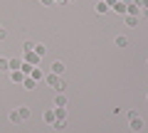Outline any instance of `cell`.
I'll return each mask as SVG.
<instances>
[{"label": "cell", "mask_w": 148, "mask_h": 133, "mask_svg": "<svg viewBox=\"0 0 148 133\" xmlns=\"http://www.w3.org/2000/svg\"><path fill=\"white\" fill-rule=\"evenodd\" d=\"M45 81H47L57 94H64V89H67V84H64V79L59 74H47V76H45Z\"/></svg>", "instance_id": "cell-1"}, {"label": "cell", "mask_w": 148, "mask_h": 133, "mask_svg": "<svg viewBox=\"0 0 148 133\" xmlns=\"http://www.w3.org/2000/svg\"><path fill=\"white\" fill-rule=\"evenodd\" d=\"M143 126H146V123H143V118H141V116L128 118V128H131L133 133H141V131H143Z\"/></svg>", "instance_id": "cell-2"}, {"label": "cell", "mask_w": 148, "mask_h": 133, "mask_svg": "<svg viewBox=\"0 0 148 133\" xmlns=\"http://www.w3.org/2000/svg\"><path fill=\"white\" fill-rule=\"evenodd\" d=\"M22 62L32 64V67H40V57H37L35 52H25V54H22Z\"/></svg>", "instance_id": "cell-3"}, {"label": "cell", "mask_w": 148, "mask_h": 133, "mask_svg": "<svg viewBox=\"0 0 148 133\" xmlns=\"http://www.w3.org/2000/svg\"><path fill=\"white\" fill-rule=\"evenodd\" d=\"M37 84H40V81H35L32 76H25V79H22V86H25L27 91H35V89H37Z\"/></svg>", "instance_id": "cell-4"}, {"label": "cell", "mask_w": 148, "mask_h": 133, "mask_svg": "<svg viewBox=\"0 0 148 133\" xmlns=\"http://www.w3.org/2000/svg\"><path fill=\"white\" fill-rule=\"evenodd\" d=\"M22 79H25V74H22L20 69H12L10 72V81H12V84H22Z\"/></svg>", "instance_id": "cell-5"}, {"label": "cell", "mask_w": 148, "mask_h": 133, "mask_svg": "<svg viewBox=\"0 0 148 133\" xmlns=\"http://www.w3.org/2000/svg\"><path fill=\"white\" fill-rule=\"evenodd\" d=\"M52 106H57V108H67V96H64V94H57V96H54V104H52Z\"/></svg>", "instance_id": "cell-6"}, {"label": "cell", "mask_w": 148, "mask_h": 133, "mask_svg": "<svg viewBox=\"0 0 148 133\" xmlns=\"http://www.w3.org/2000/svg\"><path fill=\"white\" fill-rule=\"evenodd\" d=\"M94 10H96V15H106V12H109V10H111V8H109V5H106L104 0H99V3H96V5H94Z\"/></svg>", "instance_id": "cell-7"}, {"label": "cell", "mask_w": 148, "mask_h": 133, "mask_svg": "<svg viewBox=\"0 0 148 133\" xmlns=\"http://www.w3.org/2000/svg\"><path fill=\"white\" fill-rule=\"evenodd\" d=\"M64 69H67V67H64V62H59V59H57V62H52V74H59V76H62Z\"/></svg>", "instance_id": "cell-8"}, {"label": "cell", "mask_w": 148, "mask_h": 133, "mask_svg": "<svg viewBox=\"0 0 148 133\" xmlns=\"http://www.w3.org/2000/svg\"><path fill=\"white\" fill-rule=\"evenodd\" d=\"M17 113H20V121H27V118L32 116V108L30 106H20V108H17Z\"/></svg>", "instance_id": "cell-9"}, {"label": "cell", "mask_w": 148, "mask_h": 133, "mask_svg": "<svg viewBox=\"0 0 148 133\" xmlns=\"http://www.w3.org/2000/svg\"><path fill=\"white\" fill-rule=\"evenodd\" d=\"M111 10H114V12H116V15H126V10H128V5H123V3H121V0H119V3H116V5H114V8H111Z\"/></svg>", "instance_id": "cell-10"}, {"label": "cell", "mask_w": 148, "mask_h": 133, "mask_svg": "<svg viewBox=\"0 0 148 133\" xmlns=\"http://www.w3.org/2000/svg\"><path fill=\"white\" fill-rule=\"evenodd\" d=\"M27 76H32L35 81H42V79H45V74H42V69H40V67H35V69H32Z\"/></svg>", "instance_id": "cell-11"}, {"label": "cell", "mask_w": 148, "mask_h": 133, "mask_svg": "<svg viewBox=\"0 0 148 133\" xmlns=\"http://www.w3.org/2000/svg\"><path fill=\"white\" fill-rule=\"evenodd\" d=\"M123 22H126V27H136L138 25V17L136 15H123Z\"/></svg>", "instance_id": "cell-12"}, {"label": "cell", "mask_w": 148, "mask_h": 133, "mask_svg": "<svg viewBox=\"0 0 148 133\" xmlns=\"http://www.w3.org/2000/svg\"><path fill=\"white\" fill-rule=\"evenodd\" d=\"M32 52H35V54H37V57H40V59H42L45 54H47V47H45V44L40 42V44H35V49H32Z\"/></svg>", "instance_id": "cell-13"}, {"label": "cell", "mask_w": 148, "mask_h": 133, "mask_svg": "<svg viewBox=\"0 0 148 133\" xmlns=\"http://www.w3.org/2000/svg\"><path fill=\"white\" fill-rule=\"evenodd\" d=\"M8 62H10V72H12V69H20V67H22V57H12V59H8Z\"/></svg>", "instance_id": "cell-14"}, {"label": "cell", "mask_w": 148, "mask_h": 133, "mask_svg": "<svg viewBox=\"0 0 148 133\" xmlns=\"http://www.w3.org/2000/svg\"><path fill=\"white\" fill-rule=\"evenodd\" d=\"M45 121H47L49 126H52V123L57 121V116H54V108H47V111H45Z\"/></svg>", "instance_id": "cell-15"}, {"label": "cell", "mask_w": 148, "mask_h": 133, "mask_svg": "<svg viewBox=\"0 0 148 133\" xmlns=\"http://www.w3.org/2000/svg\"><path fill=\"white\" fill-rule=\"evenodd\" d=\"M52 128L54 131H64V128H67V121H64V118H57V121L52 123Z\"/></svg>", "instance_id": "cell-16"}, {"label": "cell", "mask_w": 148, "mask_h": 133, "mask_svg": "<svg viewBox=\"0 0 148 133\" xmlns=\"http://www.w3.org/2000/svg\"><path fill=\"white\" fill-rule=\"evenodd\" d=\"M116 47H128V37H123V35H116Z\"/></svg>", "instance_id": "cell-17"}, {"label": "cell", "mask_w": 148, "mask_h": 133, "mask_svg": "<svg viewBox=\"0 0 148 133\" xmlns=\"http://www.w3.org/2000/svg\"><path fill=\"white\" fill-rule=\"evenodd\" d=\"M32 49H35V42H32V40H25V42H22V54L32 52Z\"/></svg>", "instance_id": "cell-18"}, {"label": "cell", "mask_w": 148, "mask_h": 133, "mask_svg": "<svg viewBox=\"0 0 148 133\" xmlns=\"http://www.w3.org/2000/svg\"><path fill=\"white\" fill-rule=\"evenodd\" d=\"M8 118H10L12 123H20V113H17V108H12V111L8 113Z\"/></svg>", "instance_id": "cell-19"}, {"label": "cell", "mask_w": 148, "mask_h": 133, "mask_svg": "<svg viewBox=\"0 0 148 133\" xmlns=\"http://www.w3.org/2000/svg\"><path fill=\"white\" fill-rule=\"evenodd\" d=\"M0 72H10V62L5 57H0Z\"/></svg>", "instance_id": "cell-20"}, {"label": "cell", "mask_w": 148, "mask_h": 133, "mask_svg": "<svg viewBox=\"0 0 148 133\" xmlns=\"http://www.w3.org/2000/svg\"><path fill=\"white\" fill-rule=\"evenodd\" d=\"M54 116H57V118H64V121H67V108H57V106H54Z\"/></svg>", "instance_id": "cell-21"}, {"label": "cell", "mask_w": 148, "mask_h": 133, "mask_svg": "<svg viewBox=\"0 0 148 133\" xmlns=\"http://www.w3.org/2000/svg\"><path fill=\"white\" fill-rule=\"evenodd\" d=\"M5 37H8V32H5V27L0 25V42H3V40H5Z\"/></svg>", "instance_id": "cell-22"}, {"label": "cell", "mask_w": 148, "mask_h": 133, "mask_svg": "<svg viewBox=\"0 0 148 133\" xmlns=\"http://www.w3.org/2000/svg\"><path fill=\"white\" fill-rule=\"evenodd\" d=\"M40 3H42L45 8H52V5H54V0H40Z\"/></svg>", "instance_id": "cell-23"}, {"label": "cell", "mask_w": 148, "mask_h": 133, "mask_svg": "<svg viewBox=\"0 0 148 133\" xmlns=\"http://www.w3.org/2000/svg\"><path fill=\"white\" fill-rule=\"evenodd\" d=\"M104 3H106V5H109V8H114V5H116V3H119V0H104Z\"/></svg>", "instance_id": "cell-24"}, {"label": "cell", "mask_w": 148, "mask_h": 133, "mask_svg": "<svg viewBox=\"0 0 148 133\" xmlns=\"http://www.w3.org/2000/svg\"><path fill=\"white\" fill-rule=\"evenodd\" d=\"M143 8H148V0H143Z\"/></svg>", "instance_id": "cell-25"}, {"label": "cell", "mask_w": 148, "mask_h": 133, "mask_svg": "<svg viewBox=\"0 0 148 133\" xmlns=\"http://www.w3.org/2000/svg\"><path fill=\"white\" fill-rule=\"evenodd\" d=\"M143 15H146V17H148V8H146V10H143Z\"/></svg>", "instance_id": "cell-26"}, {"label": "cell", "mask_w": 148, "mask_h": 133, "mask_svg": "<svg viewBox=\"0 0 148 133\" xmlns=\"http://www.w3.org/2000/svg\"><path fill=\"white\" fill-rule=\"evenodd\" d=\"M54 3H67V0H54Z\"/></svg>", "instance_id": "cell-27"}, {"label": "cell", "mask_w": 148, "mask_h": 133, "mask_svg": "<svg viewBox=\"0 0 148 133\" xmlns=\"http://www.w3.org/2000/svg\"><path fill=\"white\" fill-rule=\"evenodd\" d=\"M67 3H77V0H67Z\"/></svg>", "instance_id": "cell-28"}, {"label": "cell", "mask_w": 148, "mask_h": 133, "mask_svg": "<svg viewBox=\"0 0 148 133\" xmlns=\"http://www.w3.org/2000/svg\"><path fill=\"white\" fill-rule=\"evenodd\" d=\"M146 99H148V94H146Z\"/></svg>", "instance_id": "cell-29"}]
</instances>
